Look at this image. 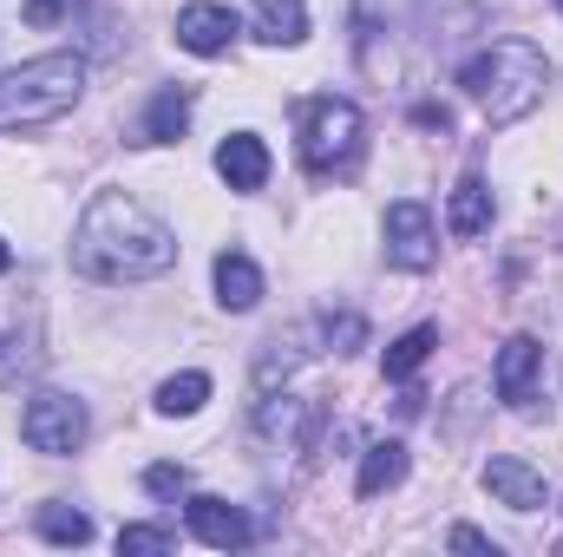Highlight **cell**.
<instances>
[{"instance_id":"obj_12","label":"cell","mask_w":563,"mask_h":557,"mask_svg":"<svg viewBox=\"0 0 563 557\" xmlns=\"http://www.w3.org/2000/svg\"><path fill=\"white\" fill-rule=\"evenodd\" d=\"M217 302L236 308V315H250V308L263 302V270H256L243 250H223V256H217Z\"/></svg>"},{"instance_id":"obj_18","label":"cell","mask_w":563,"mask_h":557,"mask_svg":"<svg viewBox=\"0 0 563 557\" xmlns=\"http://www.w3.org/2000/svg\"><path fill=\"white\" fill-rule=\"evenodd\" d=\"M33 525H40V538H46V545H86V538H92V518H86V512H73V505H40V518H33Z\"/></svg>"},{"instance_id":"obj_22","label":"cell","mask_w":563,"mask_h":557,"mask_svg":"<svg viewBox=\"0 0 563 557\" xmlns=\"http://www.w3.org/2000/svg\"><path fill=\"white\" fill-rule=\"evenodd\" d=\"M321 335H328V348L354 354V348L367 341V321H361V315H328V328H321Z\"/></svg>"},{"instance_id":"obj_2","label":"cell","mask_w":563,"mask_h":557,"mask_svg":"<svg viewBox=\"0 0 563 557\" xmlns=\"http://www.w3.org/2000/svg\"><path fill=\"white\" fill-rule=\"evenodd\" d=\"M459 86L472 92V106L492 119V125H518L525 112H538L544 106V86H551V59H544V46H531V40H492L485 53H472L465 66H459Z\"/></svg>"},{"instance_id":"obj_13","label":"cell","mask_w":563,"mask_h":557,"mask_svg":"<svg viewBox=\"0 0 563 557\" xmlns=\"http://www.w3.org/2000/svg\"><path fill=\"white\" fill-rule=\"evenodd\" d=\"M400 479H407V446H400V439H380V446H367L354 492H361V499H380V492H394Z\"/></svg>"},{"instance_id":"obj_8","label":"cell","mask_w":563,"mask_h":557,"mask_svg":"<svg viewBox=\"0 0 563 557\" xmlns=\"http://www.w3.org/2000/svg\"><path fill=\"white\" fill-rule=\"evenodd\" d=\"M230 40H236V13H230V7L197 0V7H184V13H177V46H184V53L217 59V53H230Z\"/></svg>"},{"instance_id":"obj_28","label":"cell","mask_w":563,"mask_h":557,"mask_svg":"<svg viewBox=\"0 0 563 557\" xmlns=\"http://www.w3.org/2000/svg\"><path fill=\"white\" fill-rule=\"evenodd\" d=\"M7 270H13V250H7V243H0V276H7Z\"/></svg>"},{"instance_id":"obj_11","label":"cell","mask_w":563,"mask_h":557,"mask_svg":"<svg viewBox=\"0 0 563 557\" xmlns=\"http://www.w3.org/2000/svg\"><path fill=\"white\" fill-rule=\"evenodd\" d=\"M217 177L230 190H263L269 184V151H263V139H250V132L223 139L217 144Z\"/></svg>"},{"instance_id":"obj_16","label":"cell","mask_w":563,"mask_h":557,"mask_svg":"<svg viewBox=\"0 0 563 557\" xmlns=\"http://www.w3.org/2000/svg\"><path fill=\"white\" fill-rule=\"evenodd\" d=\"M445 223H452V237H485V230H492V190H485L478 177H465V184L452 190Z\"/></svg>"},{"instance_id":"obj_19","label":"cell","mask_w":563,"mask_h":557,"mask_svg":"<svg viewBox=\"0 0 563 557\" xmlns=\"http://www.w3.org/2000/svg\"><path fill=\"white\" fill-rule=\"evenodd\" d=\"M203 401H210V381H203V374H170V381L157 387V414H170V419L197 414Z\"/></svg>"},{"instance_id":"obj_3","label":"cell","mask_w":563,"mask_h":557,"mask_svg":"<svg viewBox=\"0 0 563 557\" xmlns=\"http://www.w3.org/2000/svg\"><path fill=\"white\" fill-rule=\"evenodd\" d=\"M79 92H86V59L79 53H40L0 79V132L53 125L59 112L79 106Z\"/></svg>"},{"instance_id":"obj_9","label":"cell","mask_w":563,"mask_h":557,"mask_svg":"<svg viewBox=\"0 0 563 557\" xmlns=\"http://www.w3.org/2000/svg\"><path fill=\"white\" fill-rule=\"evenodd\" d=\"M485 492L498 499V505H511V512H538V505H551V492H544V472H531L525 459H492L485 466Z\"/></svg>"},{"instance_id":"obj_21","label":"cell","mask_w":563,"mask_h":557,"mask_svg":"<svg viewBox=\"0 0 563 557\" xmlns=\"http://www.w3.org/2000/svg\"><path fill=\"white\" fill-rule=\"evenodd\" d=\"M295 361H301V328H295V335H276V341H269V354H263L256 381H263V387H276V374H288Z\"/></svg>"},{"instance_id":"obj_7","label":"cell","mask_w":563,"mask_h":557,"mask_svg":"<svg viewBox=\"0 0 563 557\" xmlns=\"http://www.w3.org/2000/svg\"><path fill=\"white\" fill-rule=\"evenodd\" d=\"M184 518H190V538H203V545H217V551H243V545H250V518H243V505H230V499L197 492V499L184 505Z\"/></svg>"},{"instance_id":"obj_1","label":"cell","mask_w":563,"mask_h":557,"mask_svg":"<svg viewBox=\"0 0 563 557\" xmlns=\"http://www.w3.org/2000/svg\"><path fill=\"white\" fill-rule=\"evenodd\" d=\"M73 263L92 282H144L177 263V237L125 190H99L73 230Z\"/></svg>"},{"instance_id":"obj_24","label":"cell","mask_w":563,"mask_h":557,"mask_svg":"<svg viewBox=\"0 0 563 557\" xmlns=\"http://www.w3.org/2000/svg\"><path fill=\"white\" fill-rule=\"evenodd\" d=\"M184 485H190L184 466H151V472H144V492H151V499H177Z\"/></svg>"},{"instance_id":"obj_4","label":"cell","mask_w":563,"mask_h":557,"mask_svg":"<svg viewBox=\"0 0 563 557\" xmlns=\"http://www.w3.org/2000/svg\"><path fill=\"white\" fill-rule=\"evenodd\" d=\"M361 106L354 99H314L308 106V132H301V164L308 171H347L354 151H361Z\"/></svg>"},{"instance_id":"obj_5","label":"cell","mask_w":563,"mask_h":557,"mask_svg":"<svg viewBox=\"0 0 563 557\" xmlns=\"http://www.w3.org/2000/svg\"><path fill=\"white\" fill-rule=\"evenodd\" d=\"M20 439L33 446V452H79L86 446V407L73 401V394H33L26 401V414H20Z\"/></svg>"},{"instance_id":"obj_26","label":"cell","mask_w":563,"mask_h":557,"mask_svg":"<svg viewBox=\"0 0 563 557\" xmlns=\"http://www.w3.org/2000/svg\"><path fill=\"white\" fill-rule=\"evenodd\" d=\"M452 551H498V545H492L485 532H472V525H459V532H452Z\"/></svg>"},{"instance_id":"obj_10","label":"cell","mask_w":563,"mask_h":557,"mask_svg":"<svg viewBox=\"0 0 563 557\" xmlns=\"http://www.w3.org/2000/svg\"><path fill=\"white\" fill-rule=\"evenodd\" d=\"M538 361H544V348H538L531 335H511V341L498 348V401H505V407H531Z\"/></svg>"},{"instance_id":"obj_25","label":"cell","mask_w":563,"mask_h":557,"mask_svg":"<svg viewBox=\"0 0 563 557\" xmlns=\"http://www.w3.org/2000/svg\"><path fill=\"white\" fill-rule=\"evenodd\" d=\"M73 7H79V0H26V7H20V20H26V26H59Z\"/></svg>"},{"instance_id":"obj_20","label":"cell","mask_w":563,"mask_h":557,"mask_svg":"<svg viewBox=\"0 0 563 557\" xmlns=\"http://www.w3.org/2000/svg\"><path fill=\"white\" fill-rule=\"evenodd\" d=\"M33 368H40L33 341H26V335H0V387H20Z\"/></svg>"},{"instance_id":"obj_6","label":"cell","mask_w":563,"mask_h":557,"mask_svg":"<svg viewBox=\"0 0 563 557\" xmlns=\"http://www.w3.org/2000/svg\"><path fill=\"white\" fill-rule=\"evenodd\" d=\"M387 256H394L400 270H432L439 230H432V210H426V204H413V197L387 204Z\"/></svg>"},{"instance_id":"obj_17","label":"cell","mask_w":563,"mask_h":557,"mask_svg":"<svg viewBox=\"0 0 563 557\" xmlns=\"http://www.w3.org/2000/svg\"><path fill=\"white\" fill-rule=\"evenodd\" d=\"M432 348H439V328H432V321H426V328H407V335L387 348V381H407Z\"/></svg>"},{"instance_id":"obj_27","label":"cell","mask_w":563,"mask_h":557,"mask_svg":"<svg viewBox=\"0 0 563 557\" xmlns=\"http://www.w3.org/2000/svg\"><path fill=\"white\" fill-rule=\"evenodd\" d=\"M413 119H420L426 132H445V112H439V106H420V112H413Z\"/></svg>"},{"instance_id":"obj_14","label":"cell","mask_w":563,"mask_h":557,"mask_svg":"<svg viewBox=\"0 0 563 557\" xmlns=\"http://www.w3.org/2000/svg\"><path fill=\"white\" fill-rule=\"evenodd\" d=\"M184 125H190V92L184 86H164L151 99V112H144V144H177Z\"/></svg>"},{"instance_id":"obj_15","label":"cell","mask_w":563,"mask_h":557,"mask_svg":"<svg viewBox=\"0 0 563 557\" xmlns=\"http://www.w3.org/2000/svg\"><path fill=\"white\" fill-rule=\"evenodd\" d=\"M308 33V0H256V40L295 46Z\"/></svg>"},{"instance_id":"obj_23","label":"cell","mask_w":563,"mask_h":557,"mask_svg":"<svg viewBox=\"0 0 563 557\" xmlns=\"http://www.w3.org/2000/svg\"><path fill=\"white\" fill-rule=\"evenodd\" d=\"M170 545H177V538H170L164 525H125V532H119V551H170Z\"/></svg>"}]
</instances>
